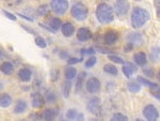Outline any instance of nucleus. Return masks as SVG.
Wrapping results in <instances>:
<instances>
[{"label":"nucleus","mask_w":160,"mask_h":121,"mask_svg":"<svg viewBox=\"0 0 160 121\" xmlns=\"http://www.w3.org/2000/svg\"><path fill=\"white\" fill-rule=\"evenodd\" d=\"M129 9V3L127 0H116L114 4V10L117 15H125Z\"/></svg>","instance_id":"6"},{"label":"nucleus","mask_w":160,"mask_h":121,"mask_svg":"<svg viewBox=\"0 0 160 121\" xmlns=\"http://www.w3.org/2000/svg\"><path fill=\"white\" fill-rule=\"evenodd\" d=\"M71 88H72L71 83H65V84L63 85V96H64L65 98H68V96H69Z\"/></svg>","instance_id":"31"},{"label":"nucleus","mask_w":160,"mask_h":121,"mask_svg":"<svg viewBox=\"0 0 160 121\" xmlns=\"http://www.w3.org/2000/svg\"><path fill=\"white\" fill-rule=\"evenodd\" d=\"M133 59H135V63L137 64H139V65H145L146 64V55H145L144 53H137L133 56Z\"/></svg>","instance_id":"20"},{"label":"nucleus","mask_w":160,"mask_h":121,"mask_svg":"<svg viewBox=\"0 0 160 121\" xmlns=\"http://www.w3.org/2000/svg\"><path fill=\"white\" fill-rule=\"evenodd\" d=\"M104 70H105L106 73H109L111 75H116L117 74V69L112 64H106L104 67Z\"/></svg>","instance_id":"25"},{"label":"nucleus","mask_w":160,"mask_h":121,"mask_svg":"<svg viewBox=\"0 0 160 121\" xmlns=\"http://www.w3.org/2000/svg\"><path fill=\"white\" fill-rule=\"evenodd\" d=\"M0 71L4 75H11L14 71V65L10 61H4L0 64Z\"/></svg>","instance_id":"15"},{"label":"nucleus","mask_w":160,"mask_h":121,"mask_svg":"<svg viewBox=\"0 0 160 121\" xmlns=\"http://www.w3.org/2000/svg\"><path fill=\"white\" fill-rule=\"evenodd\" d=\"M158 76H159V81H160V72H159V74H158Z\"/></svg>","instance_id":"48"},{"label":"nucleus","mask_w":160,"mask_h":121,"mask_svg":"<svg viewBox=\"0 0 160 121\" xmlns=\"http://www.w3.org/2000/svg\"><path fill=\"white\" fill-rule=\"evenodd\" d=\"M46 101L47 102H55V94L53 92H51V91H49V92L46 93Z\"/></svg>","instance_id":"32"},{"label":"nucleus","mask_w":160,"mask_h":121,"mask_svg":"<svg viewBox=\"0 0 160 121\" xmlns=\"http://www.w3.org/2000/svg\"><path fill=\"white\" fill-rule=\"evenodd\" d=\"M49 12V6H47V4H42V6H39V14L42 16H45L48 14Z\"/></svg>","instance_id":"28"},{"label":"nucleus","mask_w":160,"mask_h":121,"mask_svg":"<svg viewBox=\"0 0 160 121\" xmlns=\"http://www.w3.org/2000/svg\"><path fill=\"white\" fill-rule=\"evenodd\" d=\"M18 16H20V17H22V18L27 19V21H29V22H32V21H33V18H30V17H28V16L22 15V14H20V13H19V14H18Z\"/></svg>","instance_id":"41"},{"label":"nucleus","mask_w":160,"mask_h":121,"mask_svg":"<svg viewBox=\"0 0 160 121\" xmlns=\"http://www.w3.org/2000/svg\"><path fill=\"white\" fill-rule=\"evenodd\" d=\"M55 117V113L53 109H46L42 115V118L44 120H53Z\"/></svg>","instance_id":"23"},{"label":"nucleus","mask_w":160,"mask_h":121,"mask_svg":"<svg viewBox=\"0 0 160 121\" xmlns=\"http://www.w3.org/2000/svg\"><path fill=\"white\" fill-rule=\"evenodd\" d=\"M128 40L133 45H141L143 42V38L141 33H131L130 35H128Z\"/></svg>","instance_id":"17"},{"label":"nucleus","mask_w":160,"mask_h":121,"mask_svg":"<svg viewBox=\"0 0 160 121\" xmlns=\"http://www.w3.org/2000/svg\"><path fill=\"white\" fill-rule=\"evenodd\" d=\"M138 81L141 83V84L145 85V86H148V87H151L152 89H158V85L155 84V83H152V81H148L147 79H145V78H142L141 76H139L138 77Z\"/></svg>","instance_id":"24"},{"label":"nucleus","mask_w":160,"mask_h":121,"mask_svg":"<svg viewBox=\"0 0 160 121\" xmlns=\"http://www.w3.org/2000/svg\"><path fill=\"white\" fill-rule=\"evenodd\" d=\"M137 72V68H135V65L133 63H129V62H127L126 64H124L123 67V73L126 75V77H130L133 73Z\"/></svg>","instance_id":"18"},{"label":"nucleus","mask_w":160,"mask_h":121,"mask_svg":"<svg viewBox=\"0 0 160 121\" xmlns=\"http://www.w3.org/2000/svg\"><path fill=\"white\" fill-rule=\"evenodd\" d=\"M84 76H86V73H81L79 75V77L77 79V83H76V91H79L83 86V79H84Z\"/></svg>","instance_id":"26"},{"label":"nucleus","mask_w":160,"mask_h":121,"mask_svg":"<svg viewBox=\"0 0 160 121\" xmlns=\"http://www.w3.org/2000/svg\"><path fill=\"white\" fill-rule=\"evenodd\" d=\"M133 50V44H131V43H129L126 47H125V50H126L127 53H128L129 50Z\"/></svg>","instance_id":"42"},{"label":"nucleus","mask_w":160,"mask_h":121,"mask_svg":"<svg viewBox=\"0 0 160 121\" xmlns=\"http://www.w3.org/2000/svg\"><path fill=\"white\" fill-rule=\"evenodd\" d=\"M31 102L34 108H41L45 104V99L41 93L34 92L31 94Z\"/></svg>","instance_id":"9"},{"label":"nucleus","mask_w":160,"mask_h":121,"mask_svg":"<svg viewBox=\"0 0 160 121\" xmlns=\"http://www.w3.org/2000/svg\"><path fill=\"white\" fill-rule=\"evenodd\" d=\"M12 104V96L9 93H1L0 94V107L6 108Z\"/></svg>","instance_id":"12"},{"label":"nucleus","mask_w":160,"mask_h":121,"mask_svg":"<svg viewBox=\"0 0 160 121\" xmlns=\"http://www.w3.org/2000/svg\"><path fill=\"white\" fill-rule=\"evenodd\" d=\"M2 13L6 16V17H8V18L11 19V21H16V18H17L14 14H12V13H10V12H6V11H4V10L2 11Z\"/></svg>","instance_id":"36"},{"label":"nucleus","mask_w":160,"mask_h":121,"mask_svg":"<svg viewBox=\"0 0 160 121\" xmlns=\"http://www.w3.org/2000/svg\"><path fill=\"white\" fill-rule=\"evenodd\" d=\"M144 74H146L147 76H149V77H152L153 75H154V71L152 70L151 68H147V69H144Z\"/></svg>","instance_id":"38"},{"label":"nucleus","mask_w":160,"mask_h":121,"mask_svg":"<svg viewBox=\"0 0 160 121\" xmlns=\"http://www.w3.org/2000/svg\"><path fill=\"white\" fill-rule=\"evenodd\" d=\"M117 32L115 31L111 30V31H108L107 33L105 34V42L107 44H113L115 43V41L117 40Z\"/></svg>","instance_id":"16"},{"label":"nucleus","mask_w":160,"mask_h":121,"mask_svg":"<svg viewBox=\"0 0 160 121\" xmlns=\"http://www.w3.org/2000/svg\"><path fill=\"white\" fill-rule=\"evenodd\" d=\"M61 30H62V33L64 34L65 37H72L73 34H74V31H75V27L74 25L72 24V23H65V24H63L61 27Z\"/></svg>","instance_id":"14"},{"label":"nucleus","mask_w":160,"mask_h":121,"mask_svg":"<svg viewBox=\"0 0 160 121\" xmlns=\"http://www.w3.org/2000/svg\"><path fill=\"white\" fill-rule=\"evenodd\" d=\"M31 76H32V73L29 69L27 68H22L18 71V77L19 79L24 83H27L31 79Z\"/></svg>","instance_id":"13"},{"label":"nucleus","mask_w":160,"mask_h":121,"mask_svg":"<svg viewBox=\"0 0 160 121\" xmlns=\"http://www.w3.org/2000/svg\"><path fill=\"white\" fill-rule=\"evenodd\" d=\"M22 28H24V29H26V30H27V31H29V32H31V33L36 34V32H35V31H34V30H32V29H29V28H28V27H26L25 25L22 26Z\"/></svg>","instance_id":"43"},{"label":"nucleus","mask_w":160,"mask_h":121,"mask_svg":"<svg viewBox=\"0 0 160 121\" xmlns=\"http://www.w3.org/2000/svg\"><path fill=\"white\" fill-rule=\"evenodd\" d=\"M96 16L100 23H110L113 19V9L107 3H100L96 9Z\"/></svg>","instance_id":"2"},{"label":"nucleus","mask_w":160,"mask_h":121,"mask_svg":"<svg viewBox=\"0 0 160 121\" xmlns=\"http://www.w3.org/2000/svg\"><path fill=\"white\" fill-rule=\"evenodd\" d=\"M27 107L28 105L25 100H18V101L16 102L15 107L13 109V112H14V114H16V115H20V114H22L24 112H26Z\"/></svg>","instance_id":"11"},{"label":"nucleus","mask_w":160,"mask_h":121,"mask_svg":"<svg viewBox=\"0 0 160 121\" xmlns=\"http://www.w3.org/2000/svg\"><path fill=\"white\" fill-rule=\"evenodd\" d=\"M112 120L125 121V120H128V118H127L126 116L122 115V114H115V115H113V117H112Z\"/></svg>","instance_id":"33"},{"label":"nucleus","mask_w":160,"mask_h":121,"mask_svg":"<svg viewBox=\"0 0 160 121\" xmlns=\"http://www.w3.org/2000/svg\"><path fill=\"white\" fill-rule=\"evenodd\" d=\"M143 115H144V117L147 119V120L154 121L158 119L159 113H158L157 108H156L154 105H147L145 106L144 109H143Z\"/></svg>","instance_id":"5"},{"label":"nucleus","mask_w":160,"mask_h":121,"mask_svg":"<svg viewBox=\"0 0 160 121\" xmlns=\"http://www.w3.org/2000/svg\"><path fill=\"white\" fill-rule=\"evenodd\" d=\"M149 19V13L141 8H135L131 14V24L133 28H140Z\"/></svg>","instance_id":"1"},{"label":"nucleus","mask_w":160,"mask_h":121,"mask_svg":"<svg viewBox=\"0 0 160 121\" xmlns=\"http://www.w3.org/2000/svg\"><path fill=\"white\" fill-rule=\"evenodd\" d=\"M50 8L58 15H63L68 9V2L67 0H51Z\"/></svg>","instance_id":"4"},{"label":"nucleus","mask_w":160,"mask_h":121,"mask_svg":"<svg viewBox=\"0 0 160 121\" xmlns=\"http://www.w3.org/2000/svg\"><path fill=\"white\" fill-rule=\"evenodd\" d=\"M88 109H89L90 113H92L94 115H99V113H100V100L97 96L92 98L88 103Z\"/></svg>","instance_id":"7"},{"label":"nucleus","mask_w":160,"mask_h":121,"mask_svg":"<svg viewBox=\"0 0 160 121\" xmlns=\"http://www.w3.org/2000/svg\"><path fill=\"white\" fill-rule=\"evenodd\" d=\"M78 114L77 110L75 109H69L67 113H66V118L69 119V120H74V119H78Z\"/></svg>","instance_id":"27"},{"label":"nucleus","mask_w":160,"mask_h":121,"mask_svg":"<svg viewBox=\"0 0 160 121\" xmlns=\"http://www.w3.org/2000/svg\"><path fill=\"white\" fill-rule=\"evenodd\" d=\"M155 96L157 98L158 100H160V91H159V93H157V94H155Z\"/></svg>","instance_id":"44"},{"label":"nucleus","mask_w":160,"mask_h":121,"mask_svg":"<svg viewBox=\"0 0 160 121\" xmlns=\"http://www.w3.org/2000/svg\"><path fill=\"white\" fill-rule=\"evenodd\" d=\"M35 44H36L39 47H41V48H45V47L47 46L46 41L44 40L42 37H36L35 38Z\"/></svg>","instance_id":"29"},{"label":"nucleus","mask_w":160,"mask_h":121,"mask_svg":"<svg viewBox=\"0 0 160 121\" xmlns=\"http://www.w3.org/2000/svg\"><path fill=\"white\" fill-rule=\"evenodd\" d=\"M86 90L90 93H95L100 89V81L96 77H91L89 81H86Z\"/></svg>","instance_id":"8"},{"label":"nucleus","mask_w":160,"mask_h":121,"mask_svg":"<svg viewBox=\"0 0 160 121\" xmlns=\"http://www.w3.org/2000/svg\"><path fill=\"white\" fill-rule=\"evenodd\" d=\"M159 3H160V0H155V4H156V6H159Z\"/></svg>","instance_id":"45"},{"label":"nucleus","mask_w":160,"mask_h":121,"mask_svg":"<svg viewBox=\"0 0 160 121\" xmlns=\"http://www.w3.org/2000/svg\"><path fill=\"white\" fill-rule=\"evenodd\" d=\"M60 57H61L62 59H66L68 57V54L66 53V52H62V53L60 54Z\"/></svg>","instance_id":"40"},{"label":"nucleus","mask_w":160,"mask_h":121,"mask_svg":"<svg viewBox=\"0 0 160 121\" xmlns=\"http://www.w3.org/2000/svg\"><path fill=\"white\" fill-rule=\"evenodd\" d=\"M138 1H139V0H138Z\"/></svg>","instance_id":"49"},{"label":"nucleus","mask_w":160,"mask_h":121,"mask_svg":"<svg viewBox=\"0 0 160 121\" xmlns=\"http://www.w3.org/2000/svg\"><path fill=\"white\" fill-rule=\"evenodd\" d=\"M128 89H129V91H131V92L135 93L140 91L141 87H140V85L137 84V83H129V84H128Z\"/></svg>","instance_id":"30"},{"label":"nucleus","mask_w":160,"mask_h":121,"mask_svg":"<svg viewBox=\"0 0 160 121\" xmlns=\"http://www.w3.org/2000/svg\"><path fill=\"white\" fill-rule=\"evenodd\" d=\"M76 75H77V71H76V69L73 68V67H69L65 70V77L66 79L68 81H72V79H74L76 77Z\"/></svg>","instance_id":"22"},{"label":"nucleus","mask_w":160,"mask_h":121,"mask_svg":"<svg viewBox=\"0 0 160 121\" xmlns=\"http://www.w3.org/2000/svg\"><path fill=\"white\" fill-rule=\"evenodd\" d=\"M95 63H96V58H95V57H91L90 59L86 60V68H92V67L95 64Z\"/></svg>","instance_id":"34"},{"label":"nucleus","mask_w":160,"mask_h":121,"mask_svg":"<svg viewBox=\"0 0 160 121\" xmlns=\"http://www.w3.org/2000/svg\"><path fill=\"white\" fill-rule=\"evenodd\" d=\"M2 57H3V54H2V52H1V50H0V59H1Z\"/></svg>","instance_id":"47"},{"label":"nucleus","mask_w":160,"mask_h":121,"mask_svg":"<svg viewBox=\"0 0 160 121\" xmlns=\"http://www.w3.org/2000/svg\"><path fill=\"white\" fill-rule=\"evenodd\" d=\"M50 74H51V81H55L57 79H58V76H59V71L58 70H53Z\"/></svg>","instance_id":"37"},{"label":"nucleus","mask_w":160,"mask_h":121,"mask_svg":"<svg viewBox=\"0 0 160 121\" xmlns=\"http://www.w3.org/2000/svg\"><path fill=\"white\" fill-rule=\"evenodd\" d=\"M92 37V34H91V31L89 29L86 28H80L78 29L77 31V39L81 42H86L90 39V38Z\"/></svg>","instance_id":"10"},{"label":"nucleus","mask_w":160,"mask_h":121,"mask_svg":"<svg viewBox=\"0 0 160 121\" xmlns=\"http://www.w3.org/2000/svg\"><path fill=\"white\" fill-rule=\"evenodd\" d=\"M72 15L79 22H82L88 17V9L81 2H76L72 6Z\"/></svg>","instance_id":"3"},{"label":"nucleus","mask_w":160,"mask_h":121,"mask_svg":"<svg viewBox=\"0 0 160 121\" xmlns=\"http://www.w3.org/2000/svg\"><path fill=\"white\" fill-rule=\"evenodd\" d=\"M151 59L152 61L157 62L160 59V47L154 46L151 50Z\"/></svg>","instance_id":"21"},{"label":"nucleus","mask_w":160,"mask_h":121,"mask_svg":"<svg viewBox=\"0 0 160 121\" xmlns=\"http://www.w3.org/2000/svg\"><path fill=\"white\" fill-rule=\"evenodd\" d=\"M109 60H112L113 62H116V63H121V64H123L124 61L122 58H120V57H116V56H113V55H110L109 56Z\"/></svg>","instance_id":"35"},{"label":"nucleus","mask_w":160,"mask_h":121,"mask_svg":"<svg viewBox=\"0 0 160 121\" xmlns=\"http://www.w3.org/2000/svg\"><path fill=\"white\" fill-rule=\"evenodd\" d=\"M157 15H158V17H160V8L158 9V11H157Z\"/></svg>","instance_id":"46"},{"label":"nucleus","mask_w":160,"mask_h":121,"mask_svg":"<svg viewBox=\"0 0 160 121\" xmlns=\"http://www.w3.org/2000/svg\"><path fill=\"white\" fill-rule=\"evenodd\" d=\"M81 61V59H77V58H71V59L68 60V64H75V63H77V62Z\"/></svg>","instance_id":"39"},{"label":"nucleus","mask_w":160,"mask_h":121,"mask_svg":"<svg viewBox=\"0 0 160 121\" xmlns=\"http://www.w3.org/2000/svg\"><path fill=\"white\" fill-rule=\"evenodd\" d=\"M62 27V23H61V19L58 18V17H53L50 19L49 22V28L53 31H58L59 29Z\"/></svg>","instance_id":"19"}]
</instances>
